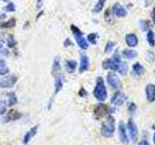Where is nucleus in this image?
<instances>
[{"mask_svg": "<svg viewBox=\"0 0 155 145\" xmlns=\"http://www.w3.org/2000/svg\"><path fill=\"white\" fill-rule=\"evenodd\" d=\"M93 95L95 99L99 102V103H103L106 101L107 97H108V92L105 85V81L101 76H98L96 79V85L93 90Z\"/></svg>", "mask_w": 155, "mask_h": 145, "instance_id": "obj_1", "label": "nucleus"}, {"mask_svg": "<svg viewBox=\"0 0 155 145\" xmlns=\"http://www.w3.org/2000/svg\"><path fill=\"white\" fill-rule=\"evenodd\" d=\"M115 120L114 118L111 116L110 114L108 116L106 122H104L101 126V134L102 137H113L114 134V130H115Z\"/></svg>", "mask_w": 155, "mask_h": 145, "instance_id": "obj_2", "label": "nucleus"}, {"mask_svg": "<svg viewBox=\"0 0 155 145\" xmlns=\"http://www.w3.org/2000/svg\"><path fill=\"white\" fill-rule=\"evenodd\" d=\"M71 30L73 32V35H74V37L76 39V42L78 44V46L80 47L81 50H86L87 48H88V43H87L86 39L82 36V33L80 30V28L73 24V25H71Z\"/></svg>", "mask_w": 155, "mask_h": 145, "instance_id": "obj_3", "label": "nucleus"}, {"mask_svg": "<svg viewBox=\"0 0 155 145\" xmlns=\"http://www.w3.org/2000/svg\"><path fill=\"white\" fill-rule=\"evenodd\" d=\"M126 101H127V96H126L123 92L117 91L114 94L113 97H111L110 103L115 106H121L125 104Z\"/></svg>", "mask_w": 155, "mask_h": 145, "instance_id": "obj_4", "label": "nucleus"}, {"mask_svg": "<svg viewBox=\"0 0 155 145\" xmlns=\"http://www.w3.org/2000/svg\"><path fill=\"white\" fill-rule=\"evenodd\" d=\"M18 81V76L15 75H10L5 76L0 80V88H11L14 87Z\"/></svg>", "mask_w": 155, "mask_h": 145, "instance_id": "obj_5", "label": "nucleus"}, {"mask_svg": "<svg viewBox=\"0 0 155 145\" xmlns=\"http://www.w3.org/2000/svg\"><path fill=\"white\" fill-rule=\"evenodd\" d=\"M107 81H108V84L114 89H118L121 85V81L119 79V77L113 72H110L107 75Z\"/></svg>", "mask_w": 155, "mask_h": 145, "instance_id": "obj_6", "label": "nucleus"}, {"mask_svg": "<svg viewBox=\"0 0 155 145\" xmlns=\"http://www.w3.org/2000/svg\"><path fill=\"white\" fill-rule=\"evenodd\" d=\"M127 129H128V132H129V135L131 139L135 141L136 139L138 138V135H139V132H138V127L136 125L135 121L133 120V118H130L127 122Z\"/></svg>", "mask_w": 155, "mask_h": 145, "instance_id": "obj_7", "label": "nucleus"}, {"mask_svg": "<svg viewBox=\"0 0 155 145\" xmlns=\"http://www.w3.org/2000/svg\"><path fill=\"white\" fill-rule=\"evenodd\" d=\"M63 88V79H62V77L59 76H57L55 77V82H54V93H53V96H52V98L51 99V102H50V104H48V109H51V105L53 103V99H54V97L59 93V91H61Z\"/></svg>", "mask_w": 155, "mask_h": 145, "instance_id": "obj_8", "label": "nucleus"}, {"mask_svg": "<svg viewBox=\"0 0 155 145\" xmlns=\"http://www.w3.org/2000/svg\"><path fill=\"white\" fill-rule=\"evenodd\" d=\"M111 111H113V109H110L107 105H105L103 104H99L95 108L94 114L97 118H101V117H104L107 113H109V115H110Z\"/></svg>", "mask_w": 155, "mask_h": 145, "instance_id": "obj_9", "label": "nucleus"}, {"mask_svg": "<svg viewBox=\"0 0 155 145\" xmlns=\"http://www.w3.org/2000/svg\"><path fill=\"white\" fill-rule=\"evenodd\" d=\"M118 135H119V140L123 144H128L129 143V138L127 135V132H126V128L124 123L121 121L118 125Z\"/></svg>", "mask_w": 155, "mask_h": 145, "instance_id": "obj_10", "label": "nucleus"}, {"mask_svg": "<svg viewBox=\"0 0 155 145\" xmlns=\"http://www.w3.org/2000/svg\"><path fill=\"white\" fill-rule=\"evenodd\" d=\"M113 14L117 18H125L127 16V10H126L122 5L116 3L113 7Z\"/></svg>", "mask_w": 155, "mask_h": 145, "instance_id": "obj_11", "label": "nucleus"}, {"mask_svg": "<svg viewBox=\"0 0 155 145\" xmlns=\"http://www.w3.org/2000/svg\"><path fill=\"white\" fill-rule=\"evenodd\" d=\"M125 43L129 47H137L139 40H138V37L136 34L134 33H129L126 35L125 37Z\"/></svg>", "mask_w": 155, "mask_h": 145, "instance_id": "obj_12", "label": "nucleus"}, {"mask_svg": "<svg viewBox=\"0 0 155 145\" xmlns=\"http://www.w3.org/2000/svg\"><path fill=\"white\" fill-rule=\"evenodd\" d=\"M118 65L116 62H114L111 58H109V59H106L102 63V67H103L104 70H110V71H116L118 68Z\"/></svg>", "mask_w": 155, "mask_h": 145, "instance_id": "obj_13", "label": "nucleus"}, {"mask_svg": "<svg viewBox=\"0 0 155 145\" xmlns=\"http://www.w3.org/2000/svg\"><path fill=\"white\" fill-rule=\"evenodd\" d=\"M145 96L149 103H152L155 101V85L147 84L145 87Z\"/></svg>", "mask_w": 155, "mask_h": 145, "instance_id": "obj_14", "label": "nucleus"}, {"mask_svg": "<svg viewBox=\"0 0 155 145\" xmlns=\"http://www.w3.org/2000/svg\"><path fill=\"white\" fill-rule=\"evenodd\" d=\"M21 118V113L18 112L16 109H11L5 116V122H11V121H16Z\"/></svg>", "mask_w": 155, "mask_h": 145, "instance_id": "obj_15", "label": "nucleus"}, {"mask_svg": "<svg viewBox=\"0 0 155 145\" xmlns=\"http://www.w3.org/2000/svg\"><path fill=\"white\" fill-rule=\"evenodd\" d=\"M89 68V58L85 54L81 55V61H80V72H84L88 70Z\"/></svg>", "mask_w": 155, "mask_h": 145, "instance_id": "obj_16", "label": "nucleus"}, {"mask_svg": "<svg viewBox=\"0 0 155 145\" xmlns=\"http://www.w3.org/2000/svg\"><path fill=\"white\" fill-rule=\"evenodd\" d=\"M61 71V65H60V59L59 57H55L53 59V63H52V70H51V74L54 77L59 76Z\"/></svg>", "mask_w": 155, "mask_h": 145, "instance_id": "obj_17", "label": "nucleus"}, {"mask_svg": "<svg viewBox=\"0 0 155 145\" xmlns=\"http://www.w3.org/2000/svg\"><path fill=\"white\" fill-rule=\"evenodd\" d=\"M65 67H66L67 72H70V74H72V72H74L76 71L77 67H78V63L75 60H66Z\"/></svg>", "mask_w": 155, "mask_h": 145, "instance_id": "obj_18", "label": "nucleus"}, {"mask_svg": "<svg viewBox=\"0 0 155 145\" xmlns=\"http://www.w3.org/2000/svg\"><path fill=\"white\" fill-rule=\"evenodd\" d=\"M144 72H145L144 67L140 63L137 62L133 65V74L135 76H142Z\"/></svg>", "mask_w": 155, "mask_h": 145, "instance_id": "obj_19", "label": "nucleus"}, {"mask_svg": "<svg viewBox=\"0 0 155 145\" xmlns=\"http://www.w3.org/2000/svg\"><path fill=\"white\" fill-rule=\"evenodd\" d=\"M122 54H123V57L128 60H132L134 58L137 57V52L133 50H130V48H126V50H124Z\"/></svg>", "mask_w": 155, "mask_h": 145, "instance_id": "obj_20", "label": "nucleus"}, {"mask_svg": "<svg viewBox=\"0 0 155 145\" xmlns=\"http://www.w3.org/2000/svg\"><path fill=\"white\" fill-rule=\"evenodd\" d=\"M7 97H8L7 105L9 106H13V105H15L18 103V98H17V95H16L15 92H10V93H8Z\"/></svg>", "mask_w": 155, "mask_h": 145, "instance_id": "obj_21", "label": "nucleus"}, {"mask_svg": "<svg viewBox=\"0 0 155 145\" xmlns=\"http://www.w3.org/2000/svg\"><path fill=\"white\" fill-rule=\"evenodd\" d=\"M9 68L6 64V62L3 59H0V76H6L9 74Z\"/></svg>", "mask_w": 155, "mask_h": 145, "instance_id": "obj_22", "label": "nucleus"}, {"mask_svg": "<svg viewBox=\"0 0 155 145\" xmlns=\"http://www.w3.org/2000/svg\"><path fill=\"white\" fill-rule=\"evenodd\" d=\"M118 72V74L121 75V76H126L127 75V72H128V66L126 63L124 62H121L120 64L118 65V68H117V70H116Z\"/></svg>", "mask_w": 155, "mask_h": 145, "instance_id": "obj_23", "label": "nucleus"}, {"mask_svg": "<svg viewBox=\"0 0 155 145\" xmlns=\"http://www.w3.org/2000/svg\"><path fill=\"white\" fill-rule=\"evenodd\" d=\"M147 39L149 44V46L154 47L155 46V34L152 30H148L147 34Z\"/></svg>", "mask_w": 155, "mask_h": 145, "instance_id": "obj_24", "label": "nucleus"}, {"mask_svg": "<svg viewBox=\"0 0 155 145\" xmlns=\"http://www.w3.org/2000/svg\"><path fill=\"white\" fill-rule=\"evenodd\" d=\"M15 25H16V19L12 18H10L9 21H7L6 22H2L0 24V27L1 28H12Z\"/></svg>", "mask_w": 155, "mask_h": 145, "instance_id": "obj_25", "label": "nucleus"}, {"mask_svg": "<svg viewBox=\"0 0 155 145\" xmlns=\"http://www.w3.org/2000/svg\"><path fill=\"white\" fill-rule=\"evenodd\" d=\"M106 4V0H98V2L96 3V5L93 8V12L94 13H99L103 10L104 6Z\"/></svg>", "mask_w": 155, "mask_h": 145, "instance_id": "obj_26", "label": "nucleus"}, {"mask_svg": "<svg viewBox=\"0 0 155 145\" xmlns=\"http://www.w3.org/2000/svg\"><path fill=\"white\" fill-rule=\"evenodd\" d=\"M98 40V35L96 33H90L87 35V42H89L91 45H96Z\"/></svg>", "mask_w": 155, "mask_h": 145, "instance_id": "obj_27", "label": "nucleus"}, {"mask_svg": "<svg viewBox=\"0 0 155 145\" xmlns=\"http://www.w3.org/2000/svg\"><path fill=\"white\" fill-rule=\"evenodd\" d=\"M7 103L6 101H3V100H0V116L4 115L6 113L7 111Z\"/></svg>", "mask_w": 155, "mask_h": 145, "instance_id": "obj_28", "label": "nucleus"}, {"mask_svg": "<svg viewBox=\"0 0 155 145\" xmlns=\"http://www.w3.org/2000/svg\"><path fill=\"white\" fill-rule=\"evenodd\" d=\"M149 21H140V29H142L143 31H148L149 30Z\"/></svg>", "mask_w": 155, "mask_h": 145, "instance_id": "obj_29", "label": "nucleus"}, {"mask_svg": "<svg viewBox=\"0 0 155 145\" xmlns=\"http://www.w3.org/2000/svg\"><path fill=\"white\" fill-rule=\"evenodd\" d=\"M8 47L9 48H13V47H15L17 46V41L15 40V38H14V36L13 35H10L9 36V38H8Z\"/></svg>", "mask_w": 155, "mask_h": 145, "instance_id": "obj_30", "label": "nucleus"}, {"mask_svg": "<svg viewBox=\"0 0 155 145\" xmlns=\"http://www.w3.org/2000/svg\"><path fill=\"white\" fill-rule=\"evenodd\" d=\"M114 46H115V43H114V42H108V43H107L106 47H105V52L109 53L110 51H113Z\"/></svg>", "mask_w": 155, "mask_h": 145, "instance_id": "obj_31", "label": "nucleus"}, {"mask_svg": "<svg viewBox=\"0 0 155 145\" xmlns=\"http://www.w3.org/2000/svg\"><path fill=\"white\" fill-rule=\"evenodd\" d=\"M5 11L6 12H9V13H13L16 11V5H15L13 2H10L6 5V7H5Z\"/></svg>", "mask_w": 155, "mask_h": 145, "instance_id": "obj_32", "label": "nucleus"}, {"mask_svg": "<svg viewBox=\"0 0 155 145\" xmlns=\"http://www.w3.org/2000/svg\"><path fill=\"white\" fill-rule=\"evenodd\" d=\"M32 138V135H31V134H30V132H28L24 134V137H23V140H22V143L23 144H28L29 143V141H30V139Z\"/></svg>", "mask_w": 155, "mask_h": 145, "instance_id": "obj_33", "label": "nucleus"}, {"mask_svg": "<svg viewBox=\"0 0 155 145\" xmlns=\"http://www.w3.org/2000/svg\"><path fill=\"white\" fill-rule=\"evenodd\" d=\"M137 110V105H136L135 103H130L128 105V111L131 114H134L135 111Z\"/></svg>", "mask_w": 155, "mask_h": 145, "instance_id": "obj_34", "label": "nucleus"}, {"mask_svg": "<svg viewBox=\"0 0 155 145\" xmlns=\"http://www.w3.org/2000/svg\"><path fill=\"white\" fill-rule=\"evenodd\" d=\"M145 58H147V60L148 62H152L155 59V54L152 51H147V55H145Z\"/></svg>", "mask_w": 155, "mask_h": 145, "instance_id": "obj_35", "label": "nucleus"}, {"mask_svg": "<svg viewBox=\"0 0 155 145\" xmlns=\"http://www.w3.org/2000/svg\"><path fill=\"white\" fill-rule=\"evenodd\" d=\"M111 59H113V60H114V62H116V63H117V64H120V63L122 62V61H121L120 55L118 54V52H115L114 54V56L111 57Z\"/></svg>", "mask_w": 155, "mask_h": 145, "instance_id": "obj_36", "label": "nucleus"}, {"mask_svg": "<svg viewBox=\"0 0 155 145\" xmlns=\"http://www.w3.org/2000/svg\"><path fill=\"white\" fill-rule=\"evenodd\" d=\"M38 129H39V125H36V126H34L33 128H31L30 129V134H31V135H32V137H34L36 135V134H37V132H38Z\"/></svg>", "mask_w": 155, "mask_h": 145, "instance_id": "obj_37", "label": "nucleus"}, {"mask_svg": "<svg viewBox=\"0 0 155 145\" xmlns=\"http://www.w3.org/2000/svg\"><path fill=\"white\" fill-rule=\"evenodd\" d=\"M63 45H64L65 47H69L73 46V43H72V41L70 40L69 38H67L66 40L64 41V43H63Z\"/></svg>", "mask_w": 155, "mask_h": 145, "instance_id": "obj_38", "label": "nucleus"}, {"mask_svg": "<svg viewBox=\"0 0 155 145\" xmlns=\"http://www.w3.org/2000/svg\"><path fill=\"white\" fill-rule=\"evenodd\" d=\"M79 96L80 97H82V98H84V97L87 96V92L84 88H81V90L79 91Z\"/></svg>", "mask_w": 155, "mask_h": 145, "instance_id": "obj_39", "label": "nucleus"}, {"mask_svg": "<svg viewBox=\"0 0 155 145\" xmlns=\"http://www.w3.org/2000/svg\"><path fill=\"white\" fill-rule=\"evenodd\" d=\"M43 1H44V0H37V4H36L37 9H41L42 5H43Z\"/></svg>", "mask_w": 155, "mask_h": 145, "instance_id": "obj_40", "label": "nucleus"}, {"mask_svg": "<svg viewBox=\"0 0 155 145\" xmlns=\"http://www.w3.org/2000/svg\"><path fill=\"white\" fill-rule=\"evenodd\" d=\"M151 18H152V21L155 24V8H153L152 10V13H151Z\"/></svg>", "mask_w": 155, "mask_h": 145, "instance_id": "obj_41", "label": "nucleus"}, {"mask_svg": "<svg viewBox=\"0 0 155 145\" xmlns=\"http://www.w3.org/2000/svg\"><path fill=\"white\" fill-rule=\"evenodd\" d=\"M138 145H149V143L147 141V140H143V141H140Z\"/></svg>", "mask_w": 155, "mask_h": 145, "instance_id": "obj_42", "label": "nucleus"}, {"mask_svg": "<svg viewBox=\"0 0 155 145\" xmlns=\"http://www.w3.org/2000/svg\"><path fill=\"white\" fill-rule=\"evenodd\" d=\"M2 47H3V42L0 40V50H1Z\"/></svg>", "mask_w": 155, "mask_h": 145, "instance_id": "obj_43", "label": "nucleus"}, {"mask_svg": "<svg viewBox=\"0 0 155 145\" xmlns=\"http://www.w3.org/2000/svg\"><path fill=\"white\" fill-rule=\"evenodd\" d=\"M153 142H154V145H155V133H154V135H153Z\"/></svg>", "mask_w": 155, "mask_h": 145, "instance_id": "obj_44", "label": "nucleus"}, {"mask_svg": "<svg viewBox=\"0 0 155 145\" xmlns=\"http://www.w3.org/2000/svg\"><path fill=\"white\" fill-rule=\"evenodd\" d=\"M2 1H4V2H9L10 0H2Z\"/></svg>", "mask_w": 155, "mask_h": 145, "instance_id": "obj_45", "label": "nucleus"}, {"mask_svg": "<svg viewBox=\"0 0 155 145\" xmlns=\"http://www.w3.org/2000/svg\"><path fill=\"white\" fill-rule=\"evenodd\" d=\"M153 129H155V123H154V125H153Z\"/></svg>", "mask_w": 155, "mask_h": 145, "instance_id": "obj_46", "label": "nucleus"}]
</instances>
